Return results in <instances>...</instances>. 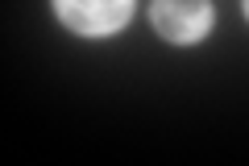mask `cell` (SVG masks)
I'll use <instances>...</instances> for the list:
<instances>
[{
    "label": "cell",
    "instance_id": "obj_1",
    "mask_svg": "<svg viewBox=\"0 0 249 166\" xmlns=\"http://www.w3.org/2000/svg\"><path fill=\"white\" fill-rule=\"evenodd\" d=\"M54 9L75 34L104 37V34H116L129 21L133 0H54Z\"/></svg>",
    "mask_w": 249,
    "mask_h": 166
},
{
    "label": "cell",
    "instance_id": "obj_2",
    "mask_svg": "<svg viewBox=\"0 0 249 166\" xmlns=\"http://www.w3.org/2000/svg\"><path fill=\"white\" fill-rule=\"evenodd\" d=\"M150 17L166 42H199L212 25L208 0H154Z\"/></svg>",
    "mask_w": 249,
    "mask_h": 166
},
{
    "label": "cell",
    "instance_id": "obj_3",
    "mask_svg": "<svg viewBox=\"0 0 249 166\" xmlns=\"http://www.w3.org/2000/svg\"><path fill=\"white\" fill-rule=\"evenodd\" d=\"M245 17H249V0H245Z\"/></svg>",
    "mask_w": 249,
    "mask_h": 166
}]
</instances>
